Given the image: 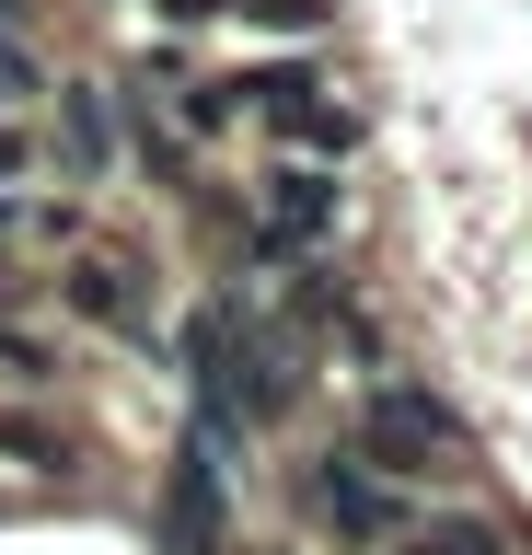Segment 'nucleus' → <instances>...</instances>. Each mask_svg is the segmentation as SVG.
<instances>
[{
	"label": "nucleus",
	"mask_w": 532,
	"mask_h": 555,
	"mask_svg": "<svg viewBox=\"0 0 532 555\" xmlns=\"http://www.w3.org/2000/svg\"><path fill=\"white\" fill-rule=\"evenodd\" d=\"M59 289H70V312H93V324H116V336L151 347V301H140V267H128V255H81Z\"/></svg>",
	"instance_id": "3"
},
{
	"label": "nucleus",
	"mask_w": 532,
	"mask_h": 555,
	"mask_svg": "<svg viewBox=\"0 0 532 555\" xmlns=\"http://www.w3.org/2000/svg\"><path fill=\"white\" fill-rule=\"evenodd\" d=\"M232 104L267 116V128H289V139H313V151H348V116L324 104L313 69H255V81H232Z\"/></svg>",
	"instance_id": "2"
},
{
	"label": "nucleus",
	"mask_w": 532,
	"mask_h": 555,
	"mask_svg": "<svg viewBox=\"0 0 532 555\" xmlns=\"http://www.w3.org/2000/svg\"><path fill=\"white\" fill-rule=\"evenodd\" d=\"M359 463H382L393 486L463 475V416L440 405V393H417V382H382V393L359 405Z\"/></svg>",
	"instance_id": "1"
},
{
	"label": "nucleus",
	"mask_w": 532,
	"mask_h": 555,
	"mask_svg": "<svg viewBox=\"0 0 532 555\" xmlns=\"http://www.w3.org/2000/svg\"><path fill=\"white\" fill-rule=\"evenodd\" d=\"M313 509H324V520H348V532H382V520H393V498L359 475V463H324V475H313Z\"/></svg>",
	"instance_id": "5"
},
{
	"label": "nucleus",
	"mask_w": 532,
	"mask_h": 555,
	"mask_svg": "<svg viewBox=\"0 0 532 555\" xmlns=\"http://www.w3.org/2000/svg\"><path fill=\"white\" fill-rule=\"evenodd\" d=\"M163 12H174V24H197V12H232V0H163Z\"/></svg>",
	"instance_id": "9"
},
{
	"label": "nucleus",
	"mask_w": 532,
	"mask_h": 555,
	"mask_svg": "<svg viewBox=\"0 0 532 555\" xmlns=\"http://www.w3.org/2000/svg\"><path fill=\"white\" fill-rule=\"evenodd\" d=\"M324 220H336V173H313V163H289V173H267V255H289V243H313Z\"/></svg>",
	"instance_id": "4"
},
{
	"label": "nucleus",
	"mask_w": 532,
	"mask_h": 555,
	"mask_svg": "<svg viewBox=\"0 0 532 555\" xmlns=\"http://www.w3.org/2000/svg\"><path fill=\"white\" fill-rule=\"evenodd\" d=\"M0 451H12V463H36V475H59V463H70V451L47 440L36 416H12V405H0Z\"/></svg>",
	"instance_id": "6"
},
{
	"label": "nucleus",
	"mask_w": 532,
	"mask_h": 555,
	"mask_svg": "<svg viewBox=\"0 0 532 555\" xmlns=\"http://www.w3.org/2000/svg\"><path fill=\"white\" fill-rule=\"evenodd\" d=\"M405 555H497V532H486V520H428Z\"/></svg>",
	"instance_id": "7"
},
{
	"label": "nucleus",
	"mask_w": 532,
	"mask_h": 555,
	"mask_svg": "<svg viewBox=\"0 0 532 555\" xmlns=\"http://www.w3.org/2000/svg\"><path fill=\"white\" fill-rule=\"evenodd\" d=\"M0 371H12V382H47V347L36 336H0Z\"/></svg>",
	"instance_id": "8"
}]
</instances>
